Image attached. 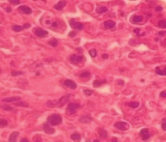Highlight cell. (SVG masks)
Wrapping results in <instances>:
<instances>
[{
	"label": "cell",
	"instance_id": "4",
	"mask_svg": "<svg viewBox=\"0 0 166 142\" xmlns=\"http://www.w3.org/2000/svg\"><path fill=\"white\" fill-rule=\"evenodd\" d=\"M72 97V94H66L65 96L63 97H61L60 99L58 100L57 102H56V106H62V105H64L65 103H67L69 102V100L70 98Z\"/></svg>",
	"mask_w": 166,
	"mask_h": 142
},
{
	"label": "cell",
	"instance_id": "9",
	"mask_svg": "<svg viewBox=\"0 0 166 142\" xmlns=\"http://www.w3.org/2000/svg\"><path fill=\"white\" fill-rule=\"evenodd\" d=\"M43 130H44V131L46 132V134H54V129H53L52 127L50 126V124L48 122L46 123V124H44V126H43Z\"/></svg>",
	"mask_w": 166,
	"mask_h": 142
},
{
	"label": "cell",
	"instance_id": "13",
	"mask_svg": "<svg viewBox=\"0 0 166 142\" xmlns=\"http://www.w3.org/2000/svg\"><path fill=\"white\" fill-rule=\"evenodd\" d=\"M18 101H20V97H10V98H4L3 102L5 103H16Z\"/></svg>",
	"mask_w": 166,
	"mask_h": 142
},
{
	"label": "cell",
	"instance_id": "42",
	"mask_svg": "<svg viewBox=\"0 0 166 142\" xmlns=\"http://www.w3.org/2000/svg\"><path fill=\"white\" fill-rule=\"evenodd\" d=\"M23 26H25V28H28V27H30V24L26 23V24H25V25H23Z\"/></svg>",
	"mask_w": 166,
	"mask_h": 142
},
{
	"label": "cell",
	"instance_id": "26",
	"mask_svg": "<svg viewBox=\"0 0 166 142\" xmlns=\"http://www.w3.org/2000/svg\"><path fill=\"white\" fill-rule=\"evenodd\" d=\"M48 43H49L51 47H57V45H58V42H57V40H56V39H52V40H50Z\"/></svg>",
	"mask_w": 166,
	"mask_h": 142
},
{
	"label": "cell",
	"instance_id": "5",
	"mask_svg": "<svg viewBox=\"0 0 166 142\" xmlns=\"http://www.w3.org/2000/svg\"><path fill=\"white\" fill-rule=\"evenodd\" d=\"M33 32H34V34H35L37 37H39V38H44V37H47V36L49 35L48 31H46V30L39 27L34 28V29H33Z\"/></svg>",
	"mask_w": 166,
	"mask_h": 142
},
{
	"label": "cell",
	"instance_id": "7",
	"mask_svg": "<svg viewBox=\"0 0 166 142\" xmlns=\"http://www.w3.org/2000/svg\"><path fill=\"white\" fill-rule=\"evenodd\" d=\"M115 127L118 129L121 130H127L130 128L129 124H127L126 122H123V121H120V122H117L115 124Z\"/></svg>",
	"mask_w": 166,
	"mask_h": 142
},
{
	"label": "cell",
	"instance_id": "20",
	"mask_svg": "<svg viewBox=\"0 0 166 142\" xmlns=\"http://www.w3.org/2000/svg\"><path fill=\"white\" fill-rule=\"evenodd\" d=\"M12 29L16 32H20V31H22L23 29H25V26H20V25H13Z\"/></svg>",
	"mask_w": 166,
	"mask_h": 142
},
{
	"label": "cell",
	"instance_id": "44",
	"mask_svg": "<svg viewBox=\"0 0 166 142\" xmlns=\"http://www.w3.org/2000/svg\"><path fill=\"white\" fill-rule=\"evenodd\" d=\"M166 34V32H159L158 33V35H165Z\"/></svg>",
	"mask_w": 166,
	"mask_h": 142
},
{
	"label": "cell",
	"instance_id": "33",
	"mask_svg": "<svg viewBox=\"0 0 166 142\" xmlns=\"http://www.w3.org/2000/svg\"><path fill=\"white\" fill-rule=\"evenodd\" d=\"M11 74H12L13 76H17V75H23V73H22V72H18V71H13Z\"/></svg>",
	"mask_w": 166,
	"mask_h": 142
},
{
	"label": "cell",
	"instance_id": "41",
	"mask_svg": "<svg viewBox=\"0 0 166 142\" xmlns=\"http://www.w3.org/2000/svg\"><path fill=\"white\" fill-rule=\"evenodd\" d=\"M6 11H7V12H8V13H10V12H11V11H12V9L10 8V7H8V8H6Z\"/></svg>",
	"mask_w": 166,
	"mask_h": 142
},
{
	"label": "cell",
	"instance_id": "12",
	"mask_svg": "<svg viewBox=\"0 0 166 142\" xmlns=\"http://www.w3.org/2000/svg\"><path fill=\"white\" fill-rule=\"evenodd\" d=\"M66 4H67V1H65V0L59 1L57 4L54 5V9H56V10H58V11H60V10H62V9L64 8Z\"/></svg>",
	"mask_w": 166,
	"mask_h": 142
},
{
	"label": "cell",
	"instance_id": "11",
	"mask_svg": "<svg viewBox=\"0 0 166 142\" xmlns=\"http://www.w3.org/2000/svg\"><path fill=\"white\" fill-rule=\"evenodd\" d=\"M19 11H20V12H22L23 14H25V15H30V14H32V10H31V8H29L27 6H20V7H19Z\"/></svg>",
	"mask_w": 166,
	"mask_h": 142
},
{
	"label": "cell",
	"instance_id": "30",
	"mask_svg": "<svg viewBox=\"0 0 166 142\" xmlns=\"http://www.w3.org/2000/svg\"><path fill=\"white\" fill-rule=\"evenodd\" d=\"M8 125V121L5 119H0V128H4Z\"/></svg>",
	"mask_w": 166,
	"mask_h": 142
},
{
	"label": "cell",
	"instance_id": "37",
	"mask_svg": "<svg viewBox=\"0 0 166 142\" xmlns=\"http://www.w3.org/2000/svg\"><path fill=\"white\" fill-rule=\"evenodd\" d=\"M75 35H76V32H70L69 33V37H74Z\"/></svg>",
	"mask_w": 166,
	"mask_h": 142
},
{
	"label": "cell",
	"instance_id": "23",
	"mask_svg": "<svg viewBox=\"0 0 166 142\" xmlns=\"http://www.w3.org/2000/svg\"><path fill=\"white\" fill-rule=\"evenodd\" d=\"M98 132H99V135H100L102 138H107V136H108V134H107V131H106V130H104L103 129H99Z\"/></svg>",
	"mask_w": 166,
	"mask_h": 142
},
{
	"label": "cell",
	"instance_id": "14",
	"mask_svg": "<svg viewBox=\"0 0 166 142\" xmlns=\"http://www.w3.org/2000/svg\"><path fill=\"white\" fill-rule=\"evenodd\" d=\"M142 21H143V16H131V22L132 23H141Z\"/></svg>",
	"mask_w": 166,
	"mask_h": 142
},
{
	"label": "cell",
	"instance_id": "46",
	"mask_svg": "<svg viewBox=\"0 0 166 142\" xmlns=\"http://www.w3.org/2000/svg\"><path fill=\"white\" fill-rule=\"evenodd\" d=\"M34 1H36V0H34Z\"/></svg>",
	"mask_w": 166,
	"mask_h": 142
},
{
	"label": "cell",
	"instance_id": "6",
	"mask_svg": "<svg viewBox=\"0 0 166 142\" xmlns=\"http://www.w3.org/2000/svg\"><path fill=\"white\" fill-rule=\"evenodd\" d=\"M69 24L73 29H77V30H83L84 29V24L81 23V22H77L75 20H69Z\"/></svg>",
	"mask_w": 166,
	"mask_h": 142
},
{
	"label": "cell",
	"instance_id": "28",
	"mask_svg": "<svg viewBox=\"0 0 166 142\" xmlns=\"http://www.w3.org/2000/svg\"><path fill=\"white\" fill-rule=\"evenodd\" d=\"M15 104H16V105H18V106H23V107H28L29 106L28 103H25V102H20V103H19V101H18V102H16V103H15Z\"/></svg>",
	"mask_w": 166,
	"mask_h": 142
},
{
	"label": "cell",
	"instance_id": "17",
	"mask_svg": "<svg viewBox=\"0 0 166 142\" xmlns=\"http://www.w3.org/2000/svg\"><path fill=\"white\" fill-rule=\"evenodd\" d=\"M92 121V118L90 116H82L80 118V122L81 123H84V124H88V123H90Z\"/></svg>",
	"mask_w": 166,
	"mask_h": 142
},
{
	"label": "cell",
	"instance_id": "16",
	"mask_svg": "<svg viewBox=\"0 0 166 142\" xmlns=\"http://www.w3.org/2000/svg\"><path fill=\"white\" fill-rule=\"evenodd\" d=\"M19 134H20V132H19V131H14V132H12V134H11V135H10V137H9V141H10V142L17 141Z\"/></svg>",
	"mask_w": 166,
	"mask_h": 142
},
{
	"label": "cell",
	"instance_id": "32",
	"mask_svg": "<svg viewBox=\"0 0 166 142\" xmlns=\"http://www.w3.org/2000/svg\"><path fill=\"white\" fill-rule=\"evenodd\" d=\"M9 3H11L12 5H19L20 2V0H8Z\"/></svg>",
	"mask_w": 166,
	"mask_h": 142
},
{
	"label": "cell",
	"instance_id": "18",
	"mask_svg": "<svg viewBox=\"0 0 166 142\" xmlns=\"http://www.w3.org/2000/svg\"><path fill=\"white\" fill-rule=\"evenodd\" d=\"M155 73L159 75H166V68L156 67L155 68Z\"/></svg>",
	"mask_w": 166,
	"mask_h": 142
},
{
	"label": "cell",
	"instance_id": "34",
	"mask_svg": "<svg viewBox=\"0 0 166 142\" xmlns=\"http://www.w3.org/2000/svg\"><path fill=\"white\" fill-rule=\"evenodd\" d=\"M84 93H85L86 96H90V95L92 94V91L89 90V89H84Z\"/></svg>",
	"mask_w": 166,
	"mask_h": 142
},
{
	"label": "cell",
	"instance_id": "29",
	"mask_svg": "<svg viewBox=\"0 0 166 142\" xmlns=\"http://www.w3.org/2000/svg\"><path fill=\"white\" fill-rule=\"evenodd\" d=\"M158 27L166 28V20H162L158 21Z\"/></svg>",
	"mask_w": 166,
	"mask_h": 142
},
{
	"label": "cell",
	"instance_id": "2",
	"mask_svg": "<svg viewBox=\"0 0 166 142\" xmlns=\"http://www.w3.org/2000/svg\"><path fill=\"white\" fill-rule=\"evenodd\" d=\"M81 107V105L79 103H69L67 105V109H66V113L68 115H72L74 113H76L77 109H79Z\"/></svg>",
	"mask_w": 166,
	"mask_h": 142
},
{
	"label": "cell",
	"instance_id": "10",
	"mask_svg": "<svg viewBox=\"0 0 166 142\" xmlns=\"http://www.w3.org/2000/svg\"><path fill=\"white\" fill-rule=\"evenodd\" d=\"M63 83H64L65 86L69 87V88H71V89H76V88H77V84L74 82L73 80H71V79H66Z\"/></svg>",
	"mask_w": 166,
	"mask_h": 142
},
{
	"label": "cell",
	"instance_id": "25",
	"mask_svg": "<svg viewBox=\"0 0 166 142\" xmlns=\"http://www.w3.org/2000/svg\"><path fill=\"white\" fill-rule=\"evenodd\" d=\"M1 108L5 111H13L14 110V108H13L12 106H10L9 104H2V105H1Z\"/></svg>",
	"mask_w": 166,
	"mask_h": 142
},
{
	"label": "cell",
	"instance_id": "27",
	"mask_svg": "<svg viewBox=\"0 0 166 142\" xmlns=\"http://www.w3.org/2000/svg\"><path fill=\"white\" fill-rule=\"evenodd\" d=\"M107 11H108L107 7H98L96 9V13H98V14H103V13L107 12Z\"/></svg>",
	"mask_w": 166,
	"mask_h": 142
},
{
	"label": "cell",
	"instance_id": "43",
	"mask_svg": "<svg viewBox=\"0 0 166 142\" xmlns=\"http://www.w3.org/2000/svg\"><path fill=\"white\" fill-rule=\"evenodd\" d=\"M155 10H156V11H161L162 8H161V7H156V8H155Z\"/></svg>",
	"mask_w": 166,
	"mask_h": 142
},
{
	"label": "cell",
	"instance_id": "36",
	"mask_svg": "<svg viewBox=\"0 0 166 142\" xmlns=\"http://www.w3.org/2000/svg\"><path fill=\"white\" fill-rule=\"evenodd\" d=\"M161 128L164 130H166V120H163V122L161 124Z\"/></svg>",
	"mask_w": 166,
	"mask_h": 142
},
{
	"label": "cell",
	"instance_id": "24",
	"mask_svg": "<svg viewBox=\"0 0 166 142\" xmlns=\"http://www.w3.org/2000/svg\"><path fill=\"white\" fill-rule=\"evenodd\" d=\"M126 105H128L129 107L131 108H138L139 107V103H134V102H130V103H126Z\"/></svg>",
	"mask_w": 166,
	"mask_h": 142
},
{
	"label": "cell",
	"instance_id": "31",
	"mask_svg": "<svg viewBox=\"0 0 166 142\" xmlns=\"http://www.w3.org/2000/svg\"><path fill=\"white\" fill-rule=\"evenodd\" d=\"M89 54H90L91 57H95V56L97 55V51H96V49H94V48H93V49H90V50H89Z\"/></svg>",
	"mask_w": 166,
	"mask_h": 142
},
{
	"label": "cell",
	"instance_id": "8",
	"mask_svg": "<svg viewBox=\"0 0 166 142\" xmlns=\"http://www.w3.org/2000/svg\"><path fill=\"white\" fill-rule=\"evenodd\" d=\"M140 135H141V138L143 140H148V139L151 137V134L148 129H143V130H141Z\"/></svg>",
	"mask_w": 166,
	"mask_h": 142
},
{
	"label": "cell",
	"instance_id": "35",
	"mask_svg": "<svg viewBox=\"0 0 166 142\" xmlns=\"http://www.w3.org/2000/svg\"><path fill=\"white\" fill-rule=\"evenodd\" d=\"M159 96H160V98H164V99H166V91H162L161 93L159 94Z\"/></svg>",
	"mask_w": 166,
	"mask_h": 142
},
{
	"label": "cell",
	"instance_id": "39",
	"mask_svg": "<svg viewBox=\"0 0 166 142\" xmlns=\"http://www.w3.org/2000/svg\"><path fill=\"white\" fill-rule=\"evenodd\" d=\"M102 58H103V59H107V58H108V54H103V55H102Z\"/></svg>",
	"mask_w": 166,
	"mask_h": 142
},
{
	"label": "cell",
	"instance_id": "40",
	"mask_svg": "<svg viewBox=\"0 0 166 142\" xmlns=\"http://www.w3.org/2000/svg\"><path fill=\"white\" fill-rule=\"evenodd\" d=\"M139 32H140V29H139V28H137V29H135V30H134V33H136V34H138Z\"/></svg>",
	"mask_w": 166,
	"mask_h": 142
},
{
	"label": "cell",
	"instance_id": "21",
	"mask_svg": "<svg viewBox=\"0 0 166 142\" xmlns=\"http://www.w3.org/2000/svg\"><path fill=\"white\" fill-rule=\"evenodd\" d=\"M105 83H106V80H94V82H93V86L99 87V86H101L102 84H105Z\"/></svg>",
	"mask_w": 166,
	"mask_h": 142
},
{
	"label": "cell",
	"instance_id": "38",
	"mask_svg": "<svg viewBox=\"0 0 166 142\" xmlns=\"http://www.w3.org/2000/svg\"><path fill=\"white\" fill-rule=\"evenodd\" d=\"M20 141H21V142H22V141L27 142V141H28V139H27V138H21V139H20Z\"/></svg>",
	"mask_w": 166,
	"mask_h": 142
},
{
	"label": "cell",
	"instance_id": "45",
	"mask_svg": "<svg viewBox=\"0 0 166 142\" xmlns=\"http://www.w3.org/2000/svg\"><path fill=\"white\" fill-rule=\"evenodd\" d=\"M0 73H1V70H0Z\"/></svg>",
	"mask_w": 166,
	"mask_h": 142
},
{
	"label": "cell",
	"instance_id": "15",
	"mask_svg": "<svg viewBox=\"0 0 166 142\" xmlns=\"http://www.w3.org/2000/svg\"><path fill=\"white\" fill-rule=\"evenodd\" d=\"M115 25H116V23H115L114 20H106L105 22H104V27H105L106 29L114 28L115 27Z\"/></svg>",
	"mask_w": 166,
	"mask_h": 142
},
{
	"label": "cell",
	"instance_id": "19",
	"mask_svg": "<svg viewBox=\"0 0 166 142\" xmlns=\"http://www.w3.org/2000/svg\"><path fill=\"white\" fill-rule=\"evenodd\" d=\"M71 139L74 140V141H79V140H81V134H78V132H75L71 135Z\"/></svg>",
	"mask_w": 166,
	"mask_h": 142
},
{
	"label": "cell",
	"instance_id": "3",
	"mask_svg": "<svg viewBox=\"0 0 166 142\" xmlns=\"http://www.w3.org/2000/svg\"><path fill=\"white\" fill-rule=\"evenodd\" d=\"M85 60V56L83 55H77V54H73L70 56V62L74 65H79V64L83 63Z\"/></svg>",
	"mask_w": 166,
	"mask_h": 142
},
{
	"label": "cell",
	"instance_id": "1",
	"mask_svg": "<svg viewBox=\"0 0 166 142\" xmlns=\"http://www.w3.org/2000/svg\"><path fill=\"white\" fill-rule=\"evenodd\" d=\"M47 122L49 123L51 126H57L62 123V117L59 114H52L48 117Z\"/></svg>",
	"mask_w": 166,
	"mask_h": 142
},
{
	"label": "cell",
	"instance_id": "22",
	"mask_svg": "<svg viewBox=\"0 0 166 142\" xmlns=\"http://www.w3.org/2000/svg\"><path fill=\"white\" fill-rule=\"evenodd\" d=\"M80 77H82V78H89V77H90V73H89V71L83 72L81 75H80Z\"/></svg>",
	"mask_w": 166,
	"mask_h": 142
}]
</instances>
